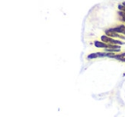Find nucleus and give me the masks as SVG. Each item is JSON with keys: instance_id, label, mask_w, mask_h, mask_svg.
Here are the masks:
<instances>
[{"instance_id": "f257e3e1", "label": "nucleus", "mask_w": 125, "mask_h": 117, "mask_svg": "<svg viewBox=\"0 0 125 117\" xmlns=\"http://www.w3.org/2000/svg\"><path fill=\"white\" fill-rule=\"evenodd\" d=\"M101 41L104 42L105 44H110V45H123L124 42L121 41L119 39H113V38H111V37H108L106 35H103L101 36Z\"/></svg>"}, {"instance_id": "f03ea898", "label": "nucleus", "mask_w": 125, "mask_h": 117, "mask_svg": "<svg viewBox=\"0 0 125 117\" xmlns=\"http://www.w3.org/2000/svg\"><path fill=\"white\" fill-rule=\"evenodd\" d=\"M105 35L106 36H108V37H111V38H113V39H116V38H117V39H125V37L124 36H123V35H121V34H119V33H115V32H112L111 29H107V30H105Z\"/></svg>"}, {"instance_id": "7ed1b4c3", "label": "nucleus", "mask_w": 125, "mask_h": 117, "mask_svg": "<svg viewBox=\"0 0 125 117\" xmlns=\"http://www.w3.org/2000/svg\"><path fill=\"white\" fill-rule=\"evenodd\" d=\"M112 32H115L116 33H119V34H124L125 35V25L121 24L118 25L117 27H115V28H110Z\"/></svg>"}, {"instance_id": "20e7f679", "label": "nucleus", "mask_w": 125, "mask_h": 117, "mask_svg": "<svg viewBox=\"0 0 125 117\" xmlns=\"http://www.w3.org/2000/svg\"><path fill=\"white\" fill-rule=\"evenodd\" d=\"M94 45H95L97 48H103V49H106L108 46V44H105L102 41H95L94 42Z\"/></svg>"}, {"instance_id": "39448f33", "label": "nucleus", "mask_w": 125, "mask_h": 117, "mask_svg": "<svg viewBox=\"0 0 125 117\" xmlns=\"http://www.w3.org/2000/svg\"><path fill=\"white\" fill-rule=\"evenodd\" d=\"M125 57V52H123V53H120V54H115L114 57H113V58L115 59H117V60H120L121 61L123 58H124Z\"/></svg>"}, {"instance_id": "423d86ee", "label": "nucleus", "mask_w": 125, "mask_h": 117, "mask_svg": "<svg viewBox=\"0 0 125 117\" xmlns=\"http://www.w3.org/2000/svg\"><path fill=\"white\" fill-rule=\"evenodd\" d=\"M97 57V53H91L87 56V59H95Z\"/></svg>"}, {"instance_id": "0eeeda50", "label": "nucleus", "mask_w": 125, "mask_h": 117, "mask_svg": "<svg viewBox=\"0 0 125 117\" xmlns=\"http://www.w3.org/2000/svg\"><path fill=\"white\" fill-rule=\"evenodd\" d=\"M118 9H119L120 11H123V12H125V7L123 5V4H119L118 5Z\"/></svg>"}, {"instance_id": "6e6552de", "label": "nucleus", "mask_w": 125, "mask_h": 117, "mask_svg": "<svg viewBox=\"0 0 125 117\" xmlns=\"http://www.w3.org/2000/svg\"><path fill=\"white\" fill-rule=\"evenodd\" d=\"M121 62H125V57H124V58H123V59H122V60H121Z\"/></svg>"}, {"instance_id": "1a4fd4ad", "label": "nucleus", "mask_w": 125, "mask_h": 117, "mask_svg": "<svg viewBox=\"0 0 125 117\" xmlns=\"http://www.w3.org/2000/svg\"><path fill=\"white\" fill-rule=\"evenodd\" d=\"M123 4V6H124V7H125V2H123V4Z\"/></svg>"}]
</instances>
